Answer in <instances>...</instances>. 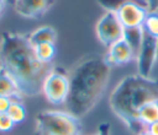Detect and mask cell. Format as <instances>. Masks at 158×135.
<instances>
[{"instance_id":"obj_1","label":"cell","mask_w":158,"mask_h":135,"mask_svg":"<svg viewBox=\"0 0 158 135\" xmlns=\"http://www.w3.org/2000/svg\"><path fill=\"white\" fill-rule=\"evenodd\" d=\"M0 68L15 80L21 96L35 97L42 93V86L52 66L41 63L28 36L2 32L0 36Z\"/></svg>"},{"instance_id":"obj_2","label":"cell","mask_w":158,"mask_h":135,"mask_svg":"<svg viewBox=\"0 0 158 135\" xmlns=\"http://www.w3.org/2000/svg\"><path fill=\"white\" fill-rule=\"evenodd\" d=\"M111 66L105 55L93 53L83 56L70 70L69 94L65 102L67 112L81 118L101 99L109 80Z\"/></svg>"},{"instance_id":"obj_3","label":"cell","mask_w":158,"mask_h":135,"mask_svg":"<svg viewBox=\"0 0 158 135\" xmlns=\"http://www.w3.org/2000/svg\"><path fill=\"white\" fill-rule=\"evenodd\" d=\"M158 99V79L143 77L138 74L125 76L112 90L109 104L112 113L126 124L133 134L143 130L138 120L139 109L151 101Z\"/></svg>"},{"instance_id":"obj_4","label":"cell","mask_w":158,"mask_h":135,"mask_svg":"<svg viewBox=\"0 0 158 135\" xmlns=\"http://www.w3.org/2000/svg\"><path fill=\"white\" fill-rule=\"evenodd\" d=\"M80 118L69 112L42 110L35 118V135H81Z\"/></svg>"},{"instance_id":"obj_5","label":"cell","mask_w":158,"mask_h":135,"mask_svg":"<svg viewBox=\"0 0 158 135\" xmlns=\"http://www.w3.org/2000/svg\"><path fill=\"white\" fill-rule=\"evenodd\" d=\"M69 72L62 66H52L42 86V93L52 104H63L69 94Z\"/></svg>"},{"instance_id":"obj_6","label":"cell","mask_w":158,"mask_h":135,"mask_svg":"<svg viewBox=\"0 0 158 135\" xmlns=\"http://www.w3.org/2000/svg\"><path fill=\"white\" fill-rule=\"evenodd\" d=\"M95 33L100 43L109 48L117 40L122 39L123 26L118 21L115 12L106 11L96 22Z\"/></svg>"},{"instance_id":"obj_7","label":"cell","mask_w":158,"mask_h":135,"mask_svg":"<svg viewBox=\"0 0 158 135\" xmlns=\"http://www.w3.org/2000/svg\"><path fill=\"white\" fill-rule=\"evenodd\" d=\"M137 74L143 77H151L156 61L158 60V40L144 32L143 40L136 55Z\"/></svg>"},{"instance_id":"obj_8","label":"cell","mask_w":158,"mask_h":135,"mask_svg":"<svg viewBox=\"0 0 158 135\" xmlns=\"http://www.w3.org/2000/svg\"><path fill=\"white\" fill-rule=\"evenodd\" d=\"M54 4V0H16L14 10L25 18H41Z\"/></svg>"},{"instance_id":"obj_9","label":"cell","mask_w":158,"mask_h":135,"mask_svg":"<svg viewBox=\"0 0 158 135\" xmlns=\"http://www.w3.org/2000/svg\"><path fill=\"white\" fill-rule=\"evenodd\" d=\"M116 16L123 28H132V27H143V22L147 17V9L137 5V4H127L117 10Z\"/></svg>"},{"instance_id":"obj_10","label":"cell","mask_w":158,"mask_h":135,"mask_svg":"<svg viewBox=\"0 0 158 135\" xmlns=\"http://www.w3.org/2000/svg\"><path fill=\"white\" fill-rule=\"evenodd\" d=\"M136 58V53L133 49L125 42V39H120L112 45L107 48V53L105 55L106 63L112 66H118L130 63Z\"/></svg>"},{"instance_id":"obj_11","label":"cell","mask_w":158,"mask_h":135,"mask_svg":"<svg viewBox=\"0 0 158 135\" xmlns=\"http://www.w3.org/2000/svg\"><path fill=\"white\" fill-rule=\"evenodd\" d=\"M28 39L32 45H37L41 43H56L57 32L51 26H41L28 34Z\"/></svg>"},{"instance_id":"obj_12","label":"cell","mask_w":158,"mask_h":135,"mask_svg":"<svg viewBox=\"0 0 158 135\" xmlns=\"http://www.w3.org/2000/svg\"><path fill=\"white\" fill-rule=\"evenodd\" d=\"M0 96H9L12 99H20L21 94L19 91V86L15 80L0 68Z\"/></svg>"},{"instance_id":"obj_13","label":"cell","mask_w":158,"mask_h":135,"mask_svg":"<svg viewBox=\"0 0 158 135\" xmlns=\"http://www.w3.org/2000/svg\"><path fill=\"white\" fill-rule=\"evenodd\" d=\"M138 120L143 126H148L158 122V99L146 103L138 112Z\"/></svg>"},{"instance_id":"obj_14","label":"cell","mask_w":158,"mask_h":135,"mask_svg":"<svg viewBox=\"0 0 158 135\" xmlns=\"http://www.w3.org/2000/svg\"><path fill=\"white\" fill-rule=\"evenodd\" d=\"M143 34H144V29L143 27H132V28H123V36L122 39H125V42L133 49V52L138 53L139 47L142 44L143 40Z\"/></svg>"},{"instance_id":"obj_15","label":"cell","mask_w":158,"mask_h":135,"mask_svg":"<svg viewBox=\"0 0 158 135\" xmlns=\"http://www.w3.org/2000/svg\"><path fill=\"white\" fill-rule=\"evenodd\" d=\"M37 59L43 64H49L56 55V43H41L33 45Z\"/></svg>"},{"instance_id":"obj_16","label":"cell","mask_w":158,"mask_h":135,"mask_svg":"<svg viewBox=\"0 0 158 135\" xmlns=\"http://www.w3.org/2000/svg\"><path fill=\"white\" fill-rule=\"evenodd\" d=\"M96 2L100 7L105 9L106 11H110V12H116L117 10H120L122 6H125L127 4H137V5H141L147 9L146 0H96Z\"/></svg>"},{"instance_id":"obj_17","label":"cell","mask_w":158,"mask_h":135,"mask_svg":"<svg viewBox=\"0 0 158 135\" xmlns=\"http://www.w3.org/2000/svg\"><path fill=\"white\" fill-rule=\"evenodd\" d=\"M7 114L12 119V122L15 124H20V123H22L26 119V114L27 113H26L25 106L21 103L20 99H12V103L9 107Z\"/></svg>"},{"instance_id":"obj_18","label":"cell","mask_w":158,"mask_h":135,"mask_svg":"<svg viewBox=\"0 0 158 135\" xmlns=\"http://www.w3.org/2000/svg\"><path fill=\"white\" fill-rule=\"evenodd\" d=\"M143 29L149 36L158 39V12H148L143 22Z\"/></svg>"},{"instance_id":"obj_19","label":"cell","mask_w":158,"mask_h":135,"mask_svg":"<svg viewBox=\"0 0 158 135\" xmlns=\"http://www.w3.org/2000/svg\"><path fill=\"white\" fill-rule=\"evenodd\" d=\"M14 126H15V123L9 117V114L7 113H0V131H2V133L10 131V130H12Z\"/></svg>"},{"instance_id":"obj_20","label":"cell","mask_w":158,"mask_h":135,"mask_svg":"<svg viewBox=\"0 0 158 135\" xmlns=\"http://www.w3.org/2000/svg\"><path fill=\"white\" fill-rule=\"evenodd\" d=\"M12 103V98L9 96H0V113H7L9 107Z\"/></svg>"},{"instance_id":"obj_21","label":"cell","mask_w":158,"mask_h":135,"mask_svg":"<svg viewBox=\"0 0 158 135\" xmlns=\"http://www.w3.org/2000/svg\"><path fill=\"white\" fill-rule=\"evenodd\" d=\"M148 12H158V0H146Z\"/></svg>"},{"instance_id":"obj_22","label":"cell","mask_w":158,"mask_h":135,"mask_svg":"<svg viewBox=\"0 0 158 135\" xmlns=\"http://www.w3.org/2000/svg\"><path fill=\"white\" fill-rule=\"evenodd\" d=\"M147 130L152 134V135H158V122L152 123L151 125L147 126Z\"/></svg>"},{"instance_id":"obj_23","label":"cell","mask_w":158,"mask_h":135,"mask_svg":"<svg viewBox=\"0 0 158 135\" xmlns=\"http://www.w3.org/2000/svg\"><path fill=\"white\" fill-rule=\"evenodd\" d=\"M7 0H0V18H1V16H2V14L5 12V9H6V6H7Z\"/></svg>"},{"instance_id":"obj_24","label":"cell","mask_w":158,"mask_h":135,"mask_svg":"<svg viewBox=\"0 0 158 135\" xmlns=\"http://www.w3.org/2000/svg\"><path fill=\"white\" fill-rule=\"evenodd\" d=\"M137 135H152V134H151L148 130H144V129H143V130H142L141 133H138Z\"/></svg>"},{"instance_id":"obj_25","label":"cell","mask_w":158,"mask_h":135,"mask_svg":"<svg viewBox=\"0 0 158 135\" xmlns=\"http://www.w3.org/2000/svg\"><path fill=\"white\" fill-rule=\"evenodd\" d=\"M15 1H16V0H7V2H9V4H11V5H14V4H15Z\"/></svg>"},{"instance_id":"obj_26","label":"cell","mask_w":158,"mask_h":135,"mask_svg":"<svg viewBox=\"0 0 158 135\" xmlns=\"http://www.w3.org/2000/svg\"><path fill=\"white\" fill-rule=\"evenodd\" d=\"M157 40H158V39H157Z\"/></svg>"}]
</instances>
